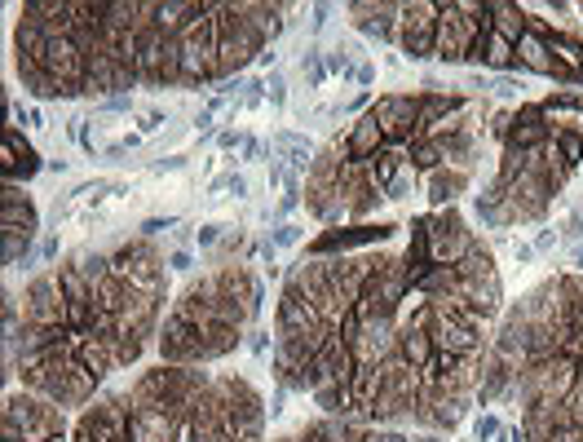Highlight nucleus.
Segmentation results:
<instances>
[{
    "label": "nucleus",
    "instance_id": "obj_1",
    "mask_svg": "<svg viewBox=\"0 0 583 442\" xmlns=\"http://www.w3.org/2000/svg\"><path fill=\"white\" fill-rule=\"evenodd\" d=\"M164 297V257L151 239L80 252L27 283L23 328L9 332V363L31 394L84 407L106 376L142 359Z\"/></svg>",
    "mask_w": 583,
    "mask_h": 442
},
{
    "label": "nucleus",
    "instance_id": "obj_2",
    "mask_svg": "<svg viewBox=\"0 0 583 442\" xmlns=\"http://www.w3.org/2000/svg\"><path fill=\"white\" fill-rule=\"evenodd\" d=\"M261 310V283L243 261H221L204 279L182 292V301L164 314L159 354L173 367H199L226 359L243 341V328Z\"/></svg>",
    "mask_w": 583,
    "mask_h": 442
},
{
    "label": "nucleus",
    "instance_id": "obj_3",
    "mask_svg": "<svg viewBox=\"0 0 583 442\" xmlns=\"http://www.w3.org/2000/svg\"><path fill=\"white\" fill-rule=\"evenodd\" d=\"M5 442H67V416L49 398L14 389L5 398Z\"/></svg>",
    "mask_w": 583,
    "mask_h": 442
},
{
    "label": "nucleus",
    "instance_id": "obj_4",
    "mask_svg": "<svg viewBox=\"0 0 583 442\" xmlns=\"http://www.w3.org/2000/svg\"><path fill=\"white\" fill-rule=\"evenodd\" d=\"M438 5H398V49L411 58H433Z\"/></svg>",
    "mask_w": 583,
    "mask_h": 442
},
{
    "label": "nucleus",
    "instance_id": "obj_5",
    "mask_svg": "<svg viewBox=\"0 0 583 442\" xmlns=\"http://www.w3.org/2000/svg\"><path fill=\"white\" fill-rule=\"evenodd\" d=\"M18 235L31 244V235H36V213H31L27 195L9 186L5 191V261H18Z\"/></svg>",
    "mask_w": 583,
    "mask_h": 442
},
{
    "label": "nucleus",
    "instance_id": "obj_6",
    "mask_svg": "<svg viewBox=\"0 0 583 442\" xmlns=\"http://www.w3.org/2000/svg\"><path fill=\"white\" fill-rule=\"evenodd\" d=\"M354 23L367 31V36L385 40V45H398V5H349Z\"/></svg>",
    "mask_w": 583,
    "mask_h": 442
},
{
    "label": "nucleus",
    "instance_id": "obj_7",
    "mask_svg": "<svg viewBox=\"0 0 583 442\" xmlns=\"http://www.w3.org/2000/svg\"><path fill=\"white\" fill-rule=\"evenodd\" d=\"M495 434H500V420H495V416H482V420H477V442H491Z\"/></svg>",
    "mask_w": 583,
    "mask_h": 442
},
{
    "label": "nucleus",
    "instance_id": "obj_8",
    "mask_svg": "<svg viewBox=\"0 0 583 442\" xmlns=\"http://www.w3.org/2000/svg\"><path fill=\"white\" fill-rule=\"evenodd\" d=\"M301 239V226H279V235H274V244H296Z\"/></svg>",
    "mask_w": 583,
    "mask_h": 442
},
{
    "label": "nucleus",
    "instance_id": "obj_9",
    "mask_svg": "<svg viewBox=\"0 0 583 442\" xmlns=\"http://www.w3.org/2000/svg\"><path fill=\"white\" fill-rule=\"evenodd\" d=\"M575 270H583V248L575 252Z\"/></svg>",
    "mask_w": 583,
    "mask_h": 442
}]
</instances>
